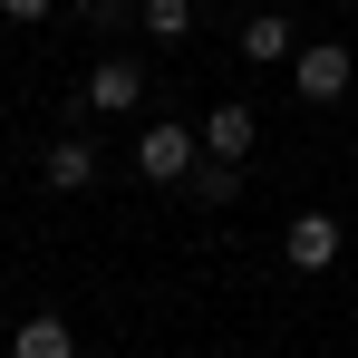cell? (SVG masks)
<instances>
[{
	"mask_svg": "<svg viewBox=\"0 0 358 358\" xmlns=\"http://www.w3.org/2000/svg\"><path fill=\"white\" fill-rule=\"evenodd\" d=\"M252 136H262V126H252V107H233V97H223V107H213V117H203V155H252Z\"/></svg>",
	"mask_w": 358,
	"mask_h": 358,
	"instance_id": "obj_7",
	"label": "cell"
},
{
	"mask_svg": "<svg viewBox=\"0 0 358 358\" xmlns=\"http://www.w3.org/2000/svg\"><path fill=\"white\" fill-rule=\"evenodd\" d=\"M194 165H203V126L145 117V136H136V175H145V184H184Z\"/></svg>",
	"mask_w": 358,
	"mask_h": 358,
	"instance_id": "obj_1",
	"label": "cell"
},
{
	"mask_svg": "<svg viewBox=\"0 0 358 358\" xmlns=\"http://www.w3.org/2000/svg\"><path fill=\"white\" fill-rule=\"evenodd\" d=\"M10 358H78V339H68L59 310H29V320H20V339H10Z\"/></svg>",
	"mask_w": 358,
	"mask_h": 358,
	"instance_id": "obj_8",
	"label": "cell"
},
{
	"mask_svg": "<svg viewBox=\"0 0 358 358\" xmlns=\"http://www.w3.org/2000/svg\"><path fill=\"white\" fill-rule=\"evenodd\" d=\"M242 59H252V68H291L300 59L291 20H281V10H252V20H242Z\"/></svg>",
	"mask_w": 358,
	"mask_h": 358,
	"instance_id": "obj_6",
	"label": "cell"
},
{
	"mask_svg": "<svg viewBox=\"0 0 358 358\" xmlns=\"http://www.w3.org/2000/svg\"><path fill=\"white\" fill-rule=\"evenodd\" d=\"M78 20H87V29H97V39H117L126 20H136V0H78Z\"/></svg>",
	"mask_w": 358,
	"mask_h": 358,
	"instance_id": "obj_11",
	"label": "cell"
},
{
	"mask_svg": "<svg viewBox=\"0 0 358 358\" xmlns=\"http://www.w3.org/2000/svg\"><path fill=\"white\" fill-rule=\"evenodd\" d=\"M194 10H203V0H194Z\"/></svg>",
	"mask_w": 358,
	"mask_h": 358,
	"instance_id": "obj_14",
	"label": "cell"
},
{
	"mask_svg": "<svg viewBox=\"0 0 358 358\" xmlns=\"http://www.w3.org/2000/svg\"><path fill=\"white\" fill-rule=\"evenodd\" d=\"M87 358H117V349H87Z\"/></svg>",
	"mask_w": 358,
	"mask_h": 358,
	"instance_id": "obj_13",
	"label": "cell"
},
{
	"mask_svg": "<svg viewBox=\"0 0 358 358\" xmlns=\"http://www.w3.org/2000/svg\"><path fill=\"white\" fill-rule=\"evenodd\" d=\"M78 107H87V117H136V107H145V68L107 49V59L78 78Z\"/></svg>",
	"mask_w": 358,
	"mask_h": 358,
	"instance_id": "obj_2",
	"label": "cell"
},
{
	"mask_svg": "<svg viewBox=\"0 0 358 358\" xmlns=\"http://www.w3.org/2000/svg\"><path fill=\"white\" fill-rule=\"evenodd\" d=\"M49 10H59V0H0V20H20V29H39Z\"/></svg>",
	"mask_w": 358,
	"mask_h": 358,
	"instance_id": "obj_12",
	"label": "cell"
},
{
	"mask_svg": "<svg viewBox=\"0 0 358 358\" xmlns=\"http://www.w3.org/2000/svg\"><path fill=\"white\" fill-rule=\"evenodd\" d=\"M349 78H358V59L339 49V39H310V49L291 59V87L310 97V107H339V97H349Z\"/></svg>",
	"mask_w": 358,
	"mask_h": 358,
	"instance_id": "obj_3",
	"label": "cell"
},
{
	"mask_svg": "<svg viewBox=\"0 0 358 358\" xmlns=\"http://www.w3.org/2000/svg\"><path fill=\"white\" fill-rule=\"evenodd\" d=\"M281 252H291V271H329V262H339V213H320V203L291 213V223H281Z\"/></svg>",
	"mask_w": 358,
	"mask_h": 358,
	"instance_id": "obj_4",
	"label": "cell"
},
{
	"mask_svg": "<svg viewBox=\"0 0 358 358\" xmlns=\"http://www.w3.org/2000/svg\"><path fill=\"white\" fill-rule=\"evenodd\" d=\"M184 194H194V203H233V194H242V165H233V155H203V165L184 175Z\"/></svg>",
	"mask_w": 358,
	"mask_h": 358,
	"instance_id": "obj_9",
	"label": "cell"
},
{
	"mask_svg": "<svg viewBox=\"0 0 358 358\" xmlns=\"http://www.w3.org/2000/svg\"><path fill=\"white\" fill-rule=\"evenodd\" d=\"M136 29H155V39H194V0H136Z\"/></svg>",
	"mask_w": 358,
	"mask_h": 358,
	"instance_id": "obj_10",
	"label": "cell"
},
{
	"mask_svg": "<svg viewBox=\"0 0 358 358\" xmlns=\"http://www.w3.org/2000/svg\"><path fill=\"white\" fill-rule=\"evenodd\" d=\"M39 184H49V194H87V184H97V145H87V136H49V145H39Z\"/></svg>",
	"mask_w": 358,
	"mask_h": 358,
	"instance_id": "obj_5",
	"label": "cell"
}]
</instances>
